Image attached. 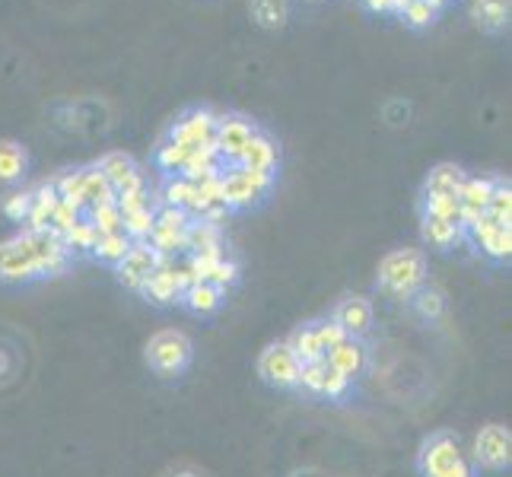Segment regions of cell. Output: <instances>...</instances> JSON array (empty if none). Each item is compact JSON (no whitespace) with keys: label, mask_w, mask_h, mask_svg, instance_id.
Listing matches in <instances>:
<instances>
[{"label":"cell","mask_w":512,"mask_h":477,"mask_svg":"<svg viewBox=\"0 0 512 477\" xmlns=\"http://www.w3.org/2000/svg\"><path fill=\"white\" fill-rule=\"evenodd\" d=\"M363 7L369 10V13H392V16H398V10L404 7V0H363Z\"/></svg>","instance_id":"ee69618b"},{"label":"cell","mask_w":512,"mask_h":477,"mask_svg":"<svg viewBox=\"0 0 512 477\" xmlns=\"http://www.w3.org/2000/svg\"><path fill=\"white\" fill-rule=\"evenodd\" d=\"M169 477H198L194 471H175V474H169Z\"/></svg>","instance_id":"bcb514c9"},{"label":"cell","mask_w":512,"mask_h":477,"mask_svg":"<svg viewBox=\"0 0 512 477\" xmlns=\"http://www.w3.org/2000/svg\"><path fill=\"white\" fill-rule=\"evenodd\" d=\"M96 169L102 172V179L112 185V191L118 188V185H125L131 175H137L140 169H137V163L134 159L125 153V150H109V153H102L99 156V163H96Z\"/></svg>","instance_id":"484cf974"},{"label":"cell","mask_w":512,"mask_h":477,"mask_svg":"<svg viewBox=\"0 0 512 477\" xmlns=\"http://www.w3.org/2000/svg\"><path fill=\"white\" fill-rule=\"evenodd\" d=\"M331 322L338 325L347 338L363 341L369 328H373V306H369L366 296H344L331 312Z\"/></svg>","instance_id":"9a60e30c"},{"label":"cell","mask_w":512,"mask_h":477,"mask_svg":"<svg viewBox=\"0 0 512 477\" xmlns=\"http://www.w3.org/2000/svg\"><path fill=\"white\" fill-rule=\"evenodd\" d=\"M290 347V353L299 360V366H306V363H315V360H325V350L319 344V334H315V325H299L290 338L284 341Z\"/></svg>","instance_id":"4316f807"},{"label":"cell","mask_w":512,"mask_h":477,"mask_svg":"<svg viewBox=\"0 0 512 477\" xmlns=\"http://www.w3.org/2000/svg\"><path fill=\"white\" fill-rule=\"evenodd\" d=\"M29 204H32V191H13L4 198V204H0V214H4L10 223H23L26 214H29Z\"/></svg>","instance_id":"60d3db41"},{"label":"cell","mask_w":512,"mask_h":477,"mask_svg":"<svg viewBox=\"0 0 512 477\" xmlns=\"http://www.w3.org/2000/svg\"><path fill=\"white\" fill-rule=\"evenodd\" d=\"M249 13L261 29H284L290 20V0H252Z\"/></svg>","instance_id":"f1b7e54d"},{"label":"cell","mask_w":512,"mask_h":477,"mask_svg":"<svg viewBox=\"0 0 512 477\" xmlns=\"http://www.w3.org/2000/svg\"><path fill=\"white\" fill-rule=\"evenodd\" d=\"M258 128L252 125L245 115H236V112H226V115H217V125H214V153L220 156L223 166H236L242 150L249 147V140Z\"/></svg>","instance_id":"8992f818"},{"label":"cell","mask_w":512,"mask_h":477,"mask_svg":"<svg viewBox=\"0 0 512 477\" xmlns=\"http://www.w3.org/2000/svg\"><path fill=\"white\" fill-rule=\"evenodd\" d=\"M509 16H512V0H474L471 4V20L481 32L487 35H500L509 29Z\"/></svg>","instance_id":"44dd1931"},{"label":"cell","mask_w":512,"mask_h":477,"mask_svg":"<svg viewBox=\"0 0 512 477\" xmlns=\"http://www.w3.org/2000/svg\"><path fill=\"white\" fill-rule=\"evenodd\" d=\"M465 169L455 163H439L430 169V175L423 179V191L420 194H449V198H458V188L465 182Z\"/></svg>","instance_id":"cb8c5ba5"},{"label":"cell","mask_w":512,"mask_h":477,"mask_svg":"<svg viewBox=\"0 0 512 477\" xmlns=\"http://www.w3.org/2000/svg\"><path fill=\"white\" fill-rule=\"evenodd\" d=\"M420 236H423V242L430 245V249L449 252V249H455V245L465 239V229L458 226V223H452V220L420 214Z\"/></svg>","instance_id":"d6986e66"},{"label":"cell","mask_w":512,"mask_h":477,"mask_svg":"<svg viewBox=\"0 0 512 477\" xmlns=\"http://www.w3.org/2000/svg\"><path fill=\"white\" fill-rule=\"evenodd\" d=\"M408 306L417 318H423V322H436V318H443L446 312V293L439 290V287H427L423 284L411 299H408Z\"/></svg>","instance_id":"83f0119b"},{"label":"cell","mask_w":512,"mask_h":477,"mask_svg":"<svg viewBox=\"0 0 512 477\" xmlns=\"http://www.w3.org/2000/svg\"><path fill=\"white\" fill-rule=\"evenodd\" d=\"M144 357H147V366L153 369L156 376L175 379V376H182L185 369L191 366L194 344H191V338H188L185 331L163 328V331H156L153 338L147 341Z\"/></svg>","instance_id":"5b68a950"},{"label":"cell","mask_w":512,"mask_h":477,"mask_svg":"<svg viewBox=\"0 0 512 477\" xmlns=\"http://www.w3.org/2000/svg\"><path fill=\"white\" fill-rule=\"evenodd\" d=\"M58 201H61V194L55 188V179L42 182L39 188H32V204H29V214L23 220V229H32V233L48 229V220H51V214H55Z\"/></svg>","instance_id":"7402d4cb"},{"label":"cell","mask_w":512,"mask_h":477,"mask_svg":"<svg viewBox=\"0 0 512 477\" xmlns=\"http://www.w3.org/2000/svg\"><path fill=\"white\" fill-rule=\"evenodd\" d=\"M214 125H217V115L210 109H188L185 115L172 121L166 140H172V144H179L185 150H201L214 144Z\"/></svg>","instance_id":"30bf717a"},{"label":"cell","mask_w":512,"mask_h":477,"mask_svg":"<svg viewBox=\"0 0 512 477\" xmlns=\"http://www.w3.org/2000/svg\"><path fill=\"white\" fill-rule=\"evenodd\" d=\"M312 325H315V334H319V344H322L325 353L334 350V347H338V344L347 338V334H344L338 325H334L331 318H319V322H312Z\"/></svg>","instance_id":"7bdbcfd3"},{"label":"cell","mask_w":512,"mask_h":477,"mask_svg":"<svg viewBox=\"0 0 512 477\" xmlns=\"http://www.w3.org/2000/svg\"><path fill=\"white\" fill-rule=\"evenodd\" d=\"M299 360L290 353V347L284 341L268 344L258 357V376L268 382L271 388H280V392H296L299 388Z\"/></svg>","instance_id":"ba28073f"},{"label":"cell","mask_w":512,"mask_h":477,"mask_svg":"<svg viewBox=\"0 0 512 477\" xmlns=\"http://www.w3.org/2000/svg\"><path fill=\"white\" fill-rule=\"evenodd\" d=\"M484 214L493 220V223H503V226H512V188L506 179H497L490 191V201H487V210Z\"/></svg>","instance_id":"8d00e7d4"},{"label":"cell","mask_w":512,"mask_h":477,"mask_svg":"<svg viewBox=\"0 0 512 477\" xmlns=\"http://www.w3.org/2000/svg\"><path fill=\"white\" fill-rule=\"evenodd\" d=\"M325 363L331 366V369H338V373L344 376V379H357L363 369H366V347H363V341H357V338H344L338 347L334 350H328L325 353Z\"/></svg>","instance_id":"ffe728a7"},{"label":"cell","mask_w":512,"mask_h":477,"mask_svg":"<svg viewBox=\"0 0 512 477\" xmlns=\"http://www.w3.org/2000/svg\"><path fill=\"white\" fill-rule=\"evenodd\" d=\"M439 10L430 0H404V7L398 10V20L408 29H430L436 23Z\"/></svg>","instance_id":"d590c367"},{"label":"cell","mask_w":512,"mask_h":477,"mask_svg":"<svg viewBox=\"0 0 512 477\" xmlns=\"http://www.w3.org/2000/svg\"><path fill=\"white\" fill-rule=\"evenodd\" d=\"M86 223H90L99 236L121 233V214H118L115 201H105V204H93V207H86Z\"/></svg>","instance_id":"74e56055"},{"label":"cell","mask_w":512,"mask_h":477,"mask_svg":"<svg viewBox=\"0 0 512 477\" xmlns=\"http://www.w3.org/2000/svg\"><path fill=\"white\" fill-rule=\"evenodd\" d=\"M474 465L487 471H506L512 465V433L503 423H487L481 433L474 436Z\"/></svg>","instance_id":"9c48e42d"},{"label":"cell","mask_w":512,"mask_h":477,"mask_svg":"<svg viewBox=\"0 0 512 477\" xmlns=\"http://www.w3.org/2000/svg\"><path fill=\"white\" fill-rule=\"evenodd\" d=\"M277 163H280V150L274 144V137L271 134H264V131H255L252 140H249V147L242 150L239 156V163L242 169H255V172H277Z\"/></svg>","instance_id":"ac0fdd59"},{"label":"cell","mask_w":512,"mask_h":477,"mask_svg":"<svg viewBox=\"0 0 512 477\" xmlns=\"http://www.w3.org/2000/svg\"><path fill=\"white\" fill-rule=\"evenodd\" d=\"M417 471L420 477H478V465L471 462L458 436L449 430L430 433L423 439L417 452Z\"/></svg>","instance_id":"7a4b0ae2"},{"label":"cell","mask_w":512,"mask_h":477,"mask_svg":"<svg viewBox=\"0 0 512 477\" xmlns=\"http://www.w3.org/2000/svg\"><path fill=\"white\" fill-rule=\"evenodd\" d=\"M376 284H379V290L385 296L408 303V299L423 284H427V258H423L420 249H395V252H388L379 261Z\"/></svg>","instance_id":"3957f363"},{"label":"cell","mask_w":512,"mask_h":477,"mask_svg":"<svg viewBox=\"0 0 512 477\" xmlns=\"http://www.w3.org/2000/svg\"><path fill=\"white\" fill-rule=\"evenodd\" d=\"M29 172V156L16 140H0V182L16 185Z\"/></svg>","instance_id":"d4e9b609"},{"label":"cell","mask_w":512,"mask_h":477,"mask_svg":"<svg viewBox=\"0 0 512 477\" xmlns=\"http://www.w3.org/2000/svg\"><path fill=\"white\" fill-rule=\"evenodd\" d=\"M217 182H220V198L229 207V214H233V210H249L268 198L274 188V175L242 169V166H223Z\"/></svg>","instance_id":"277c9868"},{"label":"cell","mask_w":512,"mask_h":477,"mask_svg":"<svg viewBox=\"0 0 512 477\" xmlns=\"http://www.w3.org/2000/svg\"><path fill=\"white\" fill-rule=\"evenodd\" d=\"M223 290H217L214 284H207V280H198V284H191L182 290V299L179 303L191 312V315H198V318H210L214 312H220L223 306Z\"/></svg>","instance_id":"603a6c76"},{"label":"cell","mask_w":512,"mask_h":477,"mask_svg":"<svg viewBox=\"0 0 512 477\" xmlns=\"http://www.w3.org/2000/svg\"><path fill=\"white\" fill-rule=\"evenodd\" d=\"M191 217L185 210H175V207H156V217H153V229L147 236V245L160 255V258H175L182 252L185 245V229H188Z\"/></svg>","instance_id":"52a82bcc"},{"label":"cell","mask_w":512,"mask_h":477,"mask_svg":"<svg viewBox=\"0 0 512 477\" xmlns=\"http://www.w3.org/2000/svg\"><path fill=\"white\" fill-rule=\"evenodd\" d=\"M182 274H179V264H175V258H160V264H156V271L144 280V287H140L137 293L147 299L150 306H175L182 299Z\"/></svg>","instance_id":"8fae6325"},{"label":"cell","mask_w":512,"mask_h":477,"mask_svg":"<svg viewBox=\"0 0 512 477\" xmlns=\"http://www.w3.org/2000/svg\"><path fill=\"white\" fill-rule=\"evenodd\" d=\"M194 150H185V147H179V144H172V140H160V147L153 150V163H156V169H160L166 179H172V175H182V169H185V163H188V156H191Z\"/></svg>","instance_id":"4dcf8cb0"},{"label":"cell","mask_w":512,"mask_h":477,"mask_svg":"<svg viewBox=\"0 0 512 477\" xmlns=\"http://www.w3.org/2000/svg\"><path fill=\"white\" fill-rule=\"evenodd\" d=\"M299 388H303L306 395H315V398L341 401L350 392V379H344L338 369H331L325 360H315V363H306L303 369H299Z\"/></svg>","instance_id":"4fadbf2b"},{"label":"cell","mask_w":512,"mask_h":477,"mask_svg":"<svg viewBox=\"0 0 512 477\" xmlns=\"http://www.w3.org/2000/svg\"><path fill=\"white\" fill-rule=\"evenodd\" d=\"M493 185H497V179H490V175H465L462 188H458V210H462V229H468L474 220L484 217Z\"/></svg>","instance_id":"2e32d148"},{"label":"cell","mask_w":512,"mask_h":477,"mask_svg":"<svg viewBox=\"0 0 512 477\" xmlns=\"http://www.w3.org/2000/svg\"><path fill=\"white\" fill-rule=\"evenodd\" d=\"M430 4H433V7H436L439 13H443V10L449 7V0H430Z\"/></svg>","instance_id":"f6af8a7d"},{"label":"cell","mask_w":512,"mask_h":477,"mask_svg":"<svg viewBox=\"0 0 512 477\" xmlns=\"http://www.w3.org/2000/svg\"><path fill=\"white\" fill-rule=\"evenodd\" d=\"M80 201H83V210H86V207H93V204L115 201L112 185L102 179V172H99L96 166H86V169H83V194H80Z\"/></svg>","instance_id":"1f68e13d"},{"label":"cell","mask_w":512,"mask_h":477,"mask_svg":"<svg viewBox=\"0 0 512 477\" xmlns=\"http://www.w3.org/2000/svg\"><path fill=\"white\" fill-rule=\"evenodd\" d=\"M420 214L430 217H443L462 226V210H458V198H449V194H420Z\"/></svg>","instance_id":"f35d334b"},{"label":"cell","mask_w":512,"mask_h":477,"mask_svg":"<svg viewBox=\"0 0 512 477\" xmlns=\"http://www.w3.org/2000/svg\"><path fill=\"white\" fill-rule=\"evenodd\" d=\"M96 239H99V233H96V229H93L90 223H86V217H80V220L61 236V242H64V249L70 252V258L90 255V252H93V245H96Z\"/></svg>","instance_id":"d6a6232c"},{"label":"cell","mask_w":512,"mask_h":477,"mask_svg":"<svg viewBox=\"0 0 512 477\" xmlns=\"http://www.w3.org/2000/svg\"><path fill=\"white\" fill-rule=\"evenodd\" d=\"M80 217H83V210H80V207L67 204V201H58L55 214H51V220H48V229H51V233H55V236H64L67 229L74 226Z\"/></svg>","instance_id":"b9f144b4"},{"label":"cell","mask_w":512,"mask_h":477,"mask_svg":"<svg viewBox=\"0 0 512 477\" xmlns=\"http://www.w3.org/2000/svg\"><path fill=\"white\" fill-rule=\"evenodd\" d=\"M185 255L194 258H220L223 252V233L220 226L214 223H204V220H191L185 229V245H182Z\"/></svg>","instance_id":"e0dca14e"},{"label":"cell","mask_w":512,"mask_h":477,"mask_svg":"<svg viewBox=\"0 0 512 477\" xmlns=\"http://www.w3.org/2000/svg\"><path fill=\"white\" fill-rule=\"evenodd\" d=\"M70 252L51 229H23L0 242V284H32V280L58 277L70 268Z\"/></svg>","instance_id":"6da1fadb"},{"label":"cell","mask_w":512,"mask_h":477,"mask_svg":"<svg viewBox=\"0 0 512 477\" xmlns=\"http://www.w3.org/2000/svg\"><path fill=\"white\" fill-rule=\"evenodd\" d=\"M156 264H160V255H156L147 242H134L128 249V255L115 264L118 284L137 293L140 287H144V280L156 271Z\"/></svg>","instance_id":"5bb4252c"},{"label":"cell","mask_w":512,"mask_h":477,"mask_svg":"<svg viewBox=\"0 0 512 477\" xmlns=\"http://www.w3.org/2000/svg\"><path fill=\"white\" fill-rule=\"evenodd\" d=\"M191 201H194V182L182 179V175H172L166 179L163 191H160V204L163 207H175V210H191Z\"/></svg>","instance_id":"e575fe53"},{"label":"cell","mask_w":512,"mask_h":477,"mask_svg":"<svg viewBox=\"0 0 512 477\" xmlns=\"http://www.w3.org/2000/svg\"><path fill=\"white\" fill-rule=\"evenodd\" d=\"M239 274H242L239 261H236V258H229V255H223V258H217L214 264H210L207 274H204V280L226 293L229 287H236V284H239Z\"/></svg>","instance_id":"ab89813d"},{"label":"cell","mask_w":512,"mask_h":477,"mask_svg":"<svg viewBox=\"0 0 512 477\" xmlns=\"http://www.w3.org/2000/svg\"><path fill=\"white\" fill-rule=\"evenodd\" d=\"M156 207H160V201H153L147 207H137V210H128V214H121V233H125L131 242H147L150 229H153Z\"/></svg>","instance_id":"f546056e"},{"label":"cell","mask_w":512,"mask_h":477,"mask_svg":"<svg viewBox=\"0 0 512 477\" xmlns=\"http://www.w3.org/2000/svg\"><path fill=\"white\" fill-rule=\"evenodd\" d=\"M465 236L474 242V249H478L481 255H487L490 261H509L512 255V226H503V223H493L487 214L481 220H474L468 229H465Z\"/></svg>","instance_id":"7c38bea8"},{"label":"cell","mask_w":512,"mask_h":477,"mask_svg":"<svg viewBox=\"0 0 512 477\" xmlns=\"http://www.w3.org/2000/svg\"><path fill=\"white\" fill-rule=\"evenodd\" d=\"M131 239L125 236V233H109V236H99L96 239V245H93V258L96 261H102V264H109V268H115V264L128 255V249H131Z\"/></svg>","instance_id":"836d02e7"}]
</instances>
